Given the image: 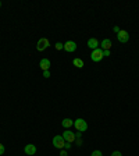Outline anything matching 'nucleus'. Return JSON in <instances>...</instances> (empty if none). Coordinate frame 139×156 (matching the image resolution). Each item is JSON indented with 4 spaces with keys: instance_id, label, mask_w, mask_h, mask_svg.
<instances>
[{
    "instance_id": "obj_9",
    "label": "nucleus",
    "mask_w": 139,
    "mask_h": 156,
    "mask_svg": "<svg viewBox=\"0 0 139 156\" xmlns=\"http://www.w3.org/2000/svg\"><path fill=\"white\" fill-rule=\"evenodd\" d=\"M100 46H102V50H110V48L113 46V43L110 39H103L102 43H100Z\"/></svg>"
},
{
    "instance_id": "obj_17",
    "label": "nucleus",
    "mask_w": 139,
    "mask_h": 156,
    "mask_svg": "<svg viewBox=\"0 0 139 156\" xmlns=\"http://www.w3.org/2000/svg\"><path fill=\"white\" fill-rule=\"evenodd\" d=\"M43 77H45V78H49V77H50V73H49V70L43 71Z\"/></svg>"
},
{
    "instance_id": "obj_10",
    "label": "nucleus",
    "mask_w": 139,
    "mask_h": 156,
    "mask_svg": "<svg viewBox=\"0 0 139 156\" xmlns=\"http://www.w3.org/2000/svg\"><path fill=\"white\" fill-rule=\"evenodd\" d=\"M39 66H40V68H42L43 71L49 70V67H50V60L49 59H42L40 61H39Z\"/></svg>"
},
{
    "instance_id": "obj_12",
    "label": "nucleus",
    "mask_w": 139,
    "mask_h": 156,
    "mask_svg": "<svg viewBox=\"0 0 139 156\" xmlns=\"http://www.w3.org/2000/svg\"><path fill=\"white\" fill-rule=\"evenodd\" d=\"M61 125L64 127V128H71V125H74V121L71 120V118H64L63 121H61Z\"/></svg>"
},
{
    "instance_id": "obj_23",
    "label": "nucleus",
    "mask_w": 139,
    "mask_h": 156,
    "mask_svg": "<svg viewBox=\"0 0 139 156\" xmlns=\"http://www.w3.org/2000/svg\"><path fill=\"white\" fill-rule=\"evenodd\" d=\"M113 31H114V32H116V33H118V32H120V31H121V29H120V28H118L117 25H116V27L113 28Z\"/></svg>"
},
{
    "instance_id": "obj_14",
    "label": "nucleus",
    "mask_w": 139,
    "mask_h": 156,
    "mask_svg": "<svg viewBox=\"0 0 139 156\" xmlns=\"http://www.w3.org/2000/svg\"><path fill=\"white\" fill-rule=\"evenodd\" d=\"M56 49H57V50H61V49H64V43L57 42V43H56Z\"/></svg>"
},
{
    "instance_id": "obj_22",
    "label": "nucleus",
    "mask_w": 139,
    "mask_h": 156,
    "mask_svg": "<svg viewBox=\"0 0 139 156\" xmlns=\"http://www.w3.org/2000/svg\"><path fill=\"white\" fill-rule=\"evenodd\" d=\"M60 156H67V151H65V149H61V152H60Z\"/></svg>"
},
{
    "instance_id": "obj_1",
    "label": "nucleus",
    "mask_w": 139,
    "mask_h": 156,
    "mask_svg": "<svg viewBox=\"0 0 139 156\" xmlns=\"http://www.w3.org/2000/svg\"><path fill=\"white\" fill-rule=\"evenodd\" d=\"M74 125H75V128H77V131H79V132H84V131L88 130V123H86L84 118H77L74 121Z\"/></svg>"
},
{
    "instance_id": "obj_7",
    "label": "nucleus",
    "mask_w": 139,
    "mask_h": 156,
    "mask_svg": "<svg viewBox=\"0 0 139 156\" xmlns=\"http://www.w3.org/2000/svg\"><path fill=\"white\" fill-rule=\"evenodd\" d=\"M64 50H65V52H68V53L75 52V50H77V43H75L74 41H68V42H65L64 43Z\"/></svg>"
},
{
    "instance_id": "obj_6",
    "label": "nucleus",
    "mask_w": 139,
    "mask_h": 156,
    "mask_svg": "<svg viewBox=\"0 0 139 156\" xmlns=\"http://www.w3.org/2000/svg\"><path fill=\"white\" fill-rule=\"evenodd\" d=\"M117 39L120 43H127L129 41V33L127 31H120L117 33Z\"/></svg>"
},
{
    "instance_id": "obj_18",
    "label": "nucleus",
    "mask_w": 139,
    "mask_h": 156,
    "mask_svg": "<svg viewBox=\"0 0 139 156\" xmlns=\"http://www.w3.org/2000/svg\"><path fill=\"white\" fill-rule=\"evenodd\" d=\"M75 142H77V145L78 146L82 145V140H81V138H75Z\"/></svg>"
},
{
    "instance_id": "obj_19",
    "label": "nucleus",
    "mask_w": 139,
    "mask_h": 156,
    "mask_svg": "<svg viewBox=\"0 0 139 156\" xmlns=\"http://www.w3.org/2000/svg\"><path fill=\"white\" fill-rule=\"evenodd\" d=\"M64 149H65V151H68V149H71V144H70V142H65Z\"/></svg>"
},
{
    "instance_id": "obj_25",
    "label": "nucleus",
    "mask_w": 139,
    "mask_h": 156,
    "mask_svg": "<svg viewBox=\"0 0 139 156\" xmlns=\"http://www.w3.org/2000/svg\"><path fill=\"white\" fill-rule=\"evenodd\" d=\"M0 7H1V1H0Z\"/></svg>"
},
{
    "instance_id": "obj_16",
    "label": "nucleus",
    "mask_w": 139,
    "mask_h": 156,
    "mask_svg": "<svg viewBox=\"0 0 139 156\" xmlns=\"http://www.w3.org/2000/svg\"><path fill=\"white\" fill-rule=\"evenodd\" d=\"M4 151H6V149H4V145H3V144H0V156L4 153Z\"/></svg>"
},
{
    "instance_id": "obj_13",
    "label": "nucleus",
    "mask_w": 139,
    "mask_h": 156,
    "mask_svg": "<svg viewBox=\"0 0 139 156\" xmlns=\"http://www.w3.org/2000/svg\"><path fill=\"white\" fill-rule=\"evenodd\" d=\"M72 64H74L77 68H82L85 63H84V60H82V59H79V57H75V59L72 60Z\"/></svg>"
},
{
    "instance_id": "obj_4",
    "label": "nucleus",
    "mask_w": 139,
    "mask_h": 156,
    "mask_svg": "<svg viewBox=\"0 0 139 156\" xmlns=\"http://www.w3.org/2000/svg\"><path fill=\"white\" fill-rule=\"evenodd\" d=\"M49 39L48 38H40L39 41H38V43H36V50L38 52H43L45 49H48L49 48Z\"/></svg>"
},
{
    "instance_id": "obj_15",
    "label": "nucleus",
    "mask_w": 139,
    "mask_h": 156,
    "mask_svg": "<svg viewBox=\"0 0 139 156\" xmlns=\"http://www.w3.org/2000/svg\"><path fill=\"white\" fill-rule=\"evenodd\" d=\"M91 156H103V153L100 151H93L92 152V155Z\"/></svg>"
},
{
    "instance_id": "obj_3",
    "label": "nucleus",
    "mask_w": 139,
    "mask_h": 156,
    "mask_svg": "<svg viewBox=\"0 0 139 156\" xmlns=\"http://www.w3.org/2000/svg\"><path fill=\"white\" fill-rule=\"evenodd\" d=\"M65 145V141L63 138V135H56L53 138V146L57 148V149H63Z\"/></svg>"
},
{
    "instance_id": "obj_8",
    "label": "nucleus",
    "mask_w": 139,
    "mask_h": 156,
    "mask_svg": "<svg viewBox=\"0 0 139 156\" xmlns=\"http://www.w3.org/2000/svg\"><path fill=\"white\" fill-rule=\"evenodd\" d=\"M24 152L27 153V155L32 156L36 153V145H33V144H28V145H25V148H24Z\"/></svg>"
},
{
    "instance_id": "obj_21",
    "label": "nucleus",
    "mask_w": 139,
    "mask_h": 156,
    "mask_svg": "<svg viewBox=\"0 0 139 156\" xmlns=\"http://www.w3.org/2000/svg\"><path fill=\"white\" fill-rule=\"evenodd\" d=\"M111 156H123V155H121V152L114 151V152H113V153H111Z\"/></svg>"
},
{
    "instance_id": "obj_5",
    "label": "nucleus",
    "mask_w": 139,
    "mask_h": 156,
    "mask_svg": "<svg viewBox=\"0 0 139 156\" xmlns=\"http://www.w3.org/2000/svg\"><path fill=\"white\" fill-rule=\"evenodd\" d=\"M63 138H64L65 142H70V144H72L75 141V134L71 131V130H65L64 132H63Z\"/></svg>"
},
{
    "instance_id": "obj_24",
    "label": "nucleus",
    "mask_w": 139,
    "mask_h": 156,
    "mask_svg": "<svg viewBox=\"0 0 139 156\" xmlns=\"http://www.w3.org/2000/svg\"><path fill=\"white\" fill-rule=\"evenodd\" d=\"M75 138H81V132H79V131H78V132L75 134Z\"/></svg>"
},
{
    "instance_id": "obj_2",
    "label": "nucleus",
    "mask_w": 139,
    "mask_h": 156,
    "mask_svg": "<svg viewBox=\"0 0 139 156\" xmlns=\"http://www.w3.org/2000/svg\"><path fill=\"white\" fill-rule=\"evenodd\" d=\"M91 59H92V61H95V63H99V61L103 59V50L100 48L95 49V50H92Z\"/></svg>"
},
{
    "instance_id": "obj_11",
    "label": "nucleus",
    "mask_w": 139,
    "mask_h": 156,
    "mask_svg": "<svg viewBox=\"0 0 139 156\" xmlns=\"http://www.w3.org/2000/svg\"><path fill=\"white\" fill-rule=\"evenodd\" d=\"M97 46H99V41H97L96 38H91L88 41V48H91L92 50L97 49Z\"/></svg>"
},
{
    "instance_id": "obj_20",
    "label": "nucleus",
    "mask_w": 139,
    "mask_h": 156,
    "mask_svg": "<svg viewBox=\"0 0 139 156\" xmlns=\"http://www.w3.org/2000/svg\"><path fill=\"white\" fill-rule=\"evenodd\" d=\"M110 56V50H103V57H107Z\"/></svg>"
}]
</instances>
